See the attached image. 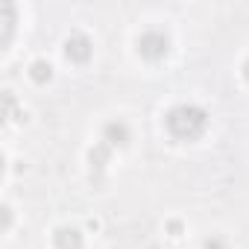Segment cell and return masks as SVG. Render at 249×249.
<instances>
[{"label": "cell", "mask_w": 249, "mask_h": 249, "mask_svg": "<svg viewBox=\"0 0 249 249\" xmlns=\"http://www.w3.org/2000/svg\"><path fill=\"white\" fill-rule=\"evenodd\" d=\"M30 76H33L36 82H47V79H53V65H50L47 59H36V62L30 65Z\"/></svg>", "instance_id": "52a82bcc"}, {"label": "cell", "mask_w": 249, "mask_h": 249, "mask_svg": "<svg viewBox=\"0 0 249 249\" xmlns=\"http://www.w3.org/2000/svg\"><path fill=\"white\" fill-rule=\"evenodd\" d=\"M94 53V41L85 36V33H71L68 41H65V56L71 62H88Z\"/></svg>", "instance_id": "3957f363"}, {"label": "cell", "mask_w": 249, "mask_h": 249, "mask_svg": "<svg viewBox=\"0 0 249 249\" xmlns=\"http://www.w3.org/2000/svg\"><path fill=\"white\" fill-rule=\"evenodd\" d=\"M108 156H111V147H106L103 141L91 150V156H88V159H91V167L97 170V176H100V173H103V167L108 164Z\"/></svg>", "instance_id": "8992f818"}, {"label": "cell", "mask_w": 249, "mask_h": 249, "mask_svg": "<svg viewBox=\"0 0 249 249\" xmlns=\"http://www.w3.org/2000/svg\"><path fill=\"white\" fill-rule=\"evenodd\" d=\"M164 126L176 141H196L208 129V111L196 103H179L164 114Z\"/></svg>", "instance_id": "6da1fadb"}, {"label": "cell", "mask_w": 249, "mask_h": 249, "mask_svg": "<svg viewBox=\"0 0 249 249\" xmlns=\"http://www.w3.org/2000/svg\"><path fill=\"white\" fill-rule=\"evenodd\" d=\"M202 249H229V243H226L220 234H211V237L202 240Z\"/></svg>", "instance_id": "ba28073f"}, {"label": "cell", "mask_w": 249, "mask_h": 249, "mask_svg": "<svg viewBox=\"0 0 249 249\" xmlns=\"http://www.w3.org/2000/svg\"><path fill=\"white\" fill-rule=\"evenodd\" d=\"M9 223H12V211H9V208H3V226L9 229Z\"/></svg>", "instance_id": "9c48e42d"}, {"label": "cell", "mask_w": 249, "mask_h": 249, "mask_svg": "<svg viewBox=\"0 0 249 249\" xmlns=\"http://www.w3.org/2000/svg\"><path fill=\"white\" fill-rule=\"evenodd\" d=\"M167 50H170V38L164 36V30H144L141 36H138V53L144 56V59H150V62H159V59H164L167 56Z\"/></svg>", "instance_id": "7a4b0ae2"}, {"label": "cell", "mask_w": 249, "mask_h": 249, "mask_svg": "<svg viewBox=\"0 0 249 249\" xmlns=\"http://www.w3.org/2000/svg\"><path fill=\"white\" fill-rule=\"evenodd\" d=\"M132 141V129H129V123L126 120H108L106 126H103V144L106 147H126Z\"/></svg>", "instance_id": "277c9868"}, {"label": "cell", "mask_w": 249, "mask_h": 249, "mask_svg": "<svg viewBox=\"0 0 249 249\" xmlns=\"http://www.w3.org/2000/svg\"><path fill=\"white\" fill-rule=\"evenodd\" d=\"M243 76H246V82H249V56H246V62H243Z\"/></svg>", "instance_id": "30bf717a"}, {"label": "cell", "mask_w": 249, "mask_h": 249, "mask_svg": "<svg viewBox=\"0 0 249 249\" xmlns=\"http://www.w3.org/2000/svg\"><path fill=\"white\" fill-rule=\"evenodd\" d=\"M56 246H59V249H82V246H85V237H82L79 229L62 226V229H56Z\"/></svg>", "instance_id": "5b68a950"}]
</instances>
